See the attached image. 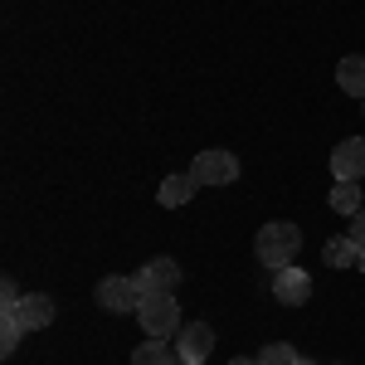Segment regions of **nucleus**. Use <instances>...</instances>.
Here are the masks:
<instances>
[{
	"instance_id": "1",
	"label": "nucleus",
	"mask_w": 365,
	"mask_h": 365,
	"mask_svg": "<svg viewBox=\"0 0 365 365\" xmlns=\"http://www.w3.org/2000/svg\"><path fill=\"white\" fill-rule=\"evenodd\" d=\"M253 253H258V263L263 268H287L297 253H302V229L292 225V220H273V225L258 229V239H253Z\"/></svg>"
},
{
	"instance_id": "2",
	"label": "nucleus",
	"mask_w": 365,
	"mask_h": 365,
	"mask_svg": "<svg viewBox=\"0 0 365 365\" xmlns=\"http://www.w3.org/2000/svg\"><path fill=\"white\" fill-rule=\"evenodd\" d=\"M137 322H141V331H146V336H156V341L175 336V331H180V302H175V292H156V297H141Z\"/></svg>"
},
{
	"instance_id": "3",
	"label": "nucleus",
	"mask_w": 365,
	"mask_h": 365,
	"mask_svg": "<svg viewBox=\"0 0 365 365\" xmlns=\"http://www.w3.org/2000/svg\"><path fill=\"white\" fill-rule=\"evenodd\" d=\"M141 282L137 278H103L98 287H93V302L103 312H113V317H127V312H137L141 307Z\"/></svg>"
},
{
	"instance_id": "4",
	"label": "nucleus",
	"mask_w": 365,
	"mask_h": 365,
	"mask_svg": "<svg viewBox=\"0 0 365 365\" xmlns=\"http://www.w3.org/2000/svg\"><path fill=\"white\" fill-rule=\"evenodd\" d=\"M210 351H215V327L210 322H185L175 331V356H180V365H205Z\"/></svg>"
},
{
	"instance_id": "5",
	"label": "nucleus",
	"mask_w": 365,
	"mask_h": 365,
	"mask_svg": "<svg viewBox=\"0 0 365 365\" xmlns=\"http://www.w3.org/2000/svg\"><path fill=\"white\" fill-rule=\"evenodd\" d=\"M190 175H195L200 185H234L239 180V156H229V151H200Z\"/></svg>"
},
{
	"instance_id": "6",
	"label": "nucleus",
	"mask_w": 365,
	"mask_h": 365,
	"mask_svg": "<svg viewBox=\"0 0 365 365\" xmlns=\"http://www.w3.org/2000/svg\"><path fill=\"white\" fill-rule=\"evenodd\" d=\"M141 282V292L146 297H156V292H175V282H180V263L175 258H151V263H141V273H132Z\"/></svg>"
},
{
	"instance_id": "7",
	"label": "nucleus",
	"mask_w": 365,
	"mask_h": 365,
	"mask_svg": "<svg viewBox=\"0 0 365 365\" xmlns=\"http://www.w3.org/2000/svg\"><path fill=\"white\" fill-rule=\"evenodd\" d=\"M307 297H312V278L302 273V268L287 263V268L273 273V302H282V307H302Z\"/></svg>"
},
{
	"instance_id": "8",
	"label": "nucleus",
	"mask_w": 365,
	"mask_h": 365,
	"mask_svg": "<svg viewBox=\"0 0 365 365\" xmlns=\"http://www.w3.org/2000/svg\"><path fill=\"white\" fill-rule=\"evenodd\" d=\"M331 175L336 180H361L365 175V141L346 137L341 146H331Z\"/></svg>"
},
{
	"instance_id": "9",
	"label": "nucleus",
	"mask_w": 365,
	"mask_h": 365,
	"mask_svg": "<svg viewBox=\"0 0 365 365\" xmlns=\"http://www.w3.org/2000/svg\"><path fill=\"white\" fill-rule=\"evenodd\" d=\"M200 190V180L185 170V175H166L161 185H156V200L166 205V210H180V205H190V195Z\"/></svg>"
},
{
	"instance_id": "10",
	"label": "nucleus",
	"mask_w": 365,
	"mask_h": 365,
	"mask_svg": "<svg viewBox=\"0 0 365 365\" xmlns=\"http://www.w3.org/2000/svg\"><path fill=\"white\" fill-rule=\"evenodd\" d=\"M20 317H25L29 331H44V327H54V297H49V292H25V302H20Z\"/></svg>"
},
{
	"instance_id": "11",
	"label": "nucleus",
	"mask_w": 365,
	"mask_h": 365,
	"mask_svg": "<svg viewBox=\"0 0 365 365\" xmlns=\"http://www.w3.org/2000/svg\"><path fill=\"white\" fill-rule=\"evenodd\" d=\"M336 83L346 98H361L365 103V54H346L336 63Z\"/></svg>"
},
{
	"instance_id": "12",
	"label": "nucleus",
	"mask_w": 365,
	"mask_h": 365,
	"mask_svg": "<svg viewBox=\"0 0 365 365\" xmlns=\"http://www.w3.org/2000/svg\"><path fill=\"white\" fill-rule=\"evenodd\" d=\"M132 365H180V356H175V346H166V341H156V336H146L132 351Z\"/></svg>"
},
{
	"instance_id": "13",
	"label": "nucleus",
	"mask_w": 365,
	"mask_h": 365,
	"mask_svg": "<svg viewBox=\"0 0 365 365\" xmlns=\"http://www.w3.org/2000/svg\"><path fill=\"white\" fill-rule=\"evenodd\" d=\"M322 258H327L331 268H356V263H361V244H356L351 234H341V239H331V244L322 249Z\"/></svg>"
},
{
	"instance_id": "14",
	"label": "nucleus",
	"mask_w": 365,
	"mask_h": 365,
	"mask_svg": "<svg viewBox=\"0 0 365 365\" xmlns=\"http://www.w3.org/2000/svg\"><path fill=\"white\" fill-rule=\"evenodd\" d=\"M25 331H29V327H25V317H20V307H5V312H0V351H5V356L25 341Z\"/></svg>"
},
{
	"instance_id": "15",
	"label": "nucleus",
	"mask_w": 365,
	"mask_h": 365,
	"mask_svg": "<svg viewBox=\"0 0 365 365\" xmlns=\"http://www.w3.org/2000/svg\"><path fill=\"white\" fill-rule=\"evenodd\" d=\"M327 205H331L336 215L351 220V215L361 210V185H356V180H336V185H331V195H327Z\"/></svg>"
},
{
	"instance_id": "16",
	"label": "nucleus",
	"mask_w": 365,
	"mask_h": 365,
	"mask_svg": "<svg viewBox=\"0 0 365 365\" xmlns=\"http://www.w3.org/2000/svg\"><path fill=\"white\" fill-rule=\"evenodd\" d=\"M302 356L287 346V341H273V346H263V356H258V365H297Z\"/></svg>"
},
{
	"instance_id": "17",
	"label": "nucleus",
	"mask_w": 365,
	"mask_h": 365,
	"mask_svg": "<svg viewBox=\"0 0 365 365\" xmlns=\"http://www.w3.org/2000/svg\"><path fill=\"white\" fill-rule=\"evenodd\" d=\"M20 302H25V292H20L15 282L5 278V282H0V312H5V307H20Z\"/></svg>"
},
{
	"instance_id": "18",
	"label": "nucleus",
	"mask_w": 365,
	"mask_h": 365,
	"mask_svg": "<svg viewBox=\"0 0 365 365\" xmlns=\"http://www.w3.org/2000/svg\"><path fill=\"white\" fill-rule=\"evenodd\" d=\"M346 234H351V239H356V244L365 249V205L356 210V215H351V229H346Z\"/></svg>"
},
{
	"instance_id": "19",
	"label": "nucleus",
	"mask_w": 365,
	"mask_h": 365,
	"mask_svg": "<svg viewBox=\"0 0 365 365\" xmlns=\"http://www.w3.org/2000/svg\"><path fill=\"white\" fill-rule=\"evenodd\" d=\"M229 365H258V361H253V356H234Z\"/></svg>"
},
{
	"instance_id": "20",
	"label": "nucleus",
	"mask_w": 365,
	"mask_h": 365,
	"mask_svg": "<svg viewBox=\"0 0 365 365\" xmlns=\"http://www.w3.org/2000/svg\"><path fill=\"white\" fill-rule=\"evenodd\" d=\"M356 268H361V273H365V249H361V263H356Z\"/></svg>"
},
{
	"instance_id": "21",
	"label": "nucleus",
	"mask_w": 365,
	"mask_h": 365,
	"mask_svg": "<svg viewBox=\"0 0 365 365\" xmlns=\"http://www.w3.org/2000/svg\"><path fill=\"white\" fill-rule=\"evenodd\" d=\"M297 365H317V361H307V356H302V361H297Z\"/></svg>"
}]
</instances>
